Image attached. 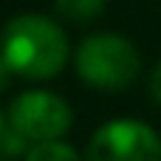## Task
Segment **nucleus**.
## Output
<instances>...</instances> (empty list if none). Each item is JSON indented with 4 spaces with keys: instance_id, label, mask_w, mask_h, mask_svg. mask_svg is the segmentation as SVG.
<instances>
[{
    "instance_id": "obj_1",
    "label": "nucleus",
    "mask_w": 161,
    "mask_h": 161,
    "mask_svg": "<svg viewBox=\"0 0 161 161\" xmlns=\"http://www.w3.org/2000/svg\"><path fill=\"white\" fill-rule=\"evenodd\" d=\"M3 57L8 68L28 79H51L68 59V40L57 23L40 14H23L6 25Z\"/></svg>"
},
{
    "instance_id": "obj_2",
    "label": "nucleus",
    "mask_w": 161,
    "mask_h": 161,
    "mask_svg": "<svg viewBox=\"0 0 161 161\" xmlns=\"http://www.w3.org/2000/svg\"><path fill=\"white\" fill-rule=\"evenodd\" d=\"M142 59L133 42L119 34H93L76 51L79 76L102 91H122L139 76Z\"/></svg>"
},
{
    "instance_id": "obj_3",
    "label": "nucleus",
    "mask_w": 161,
    "mask_h": 161,
    "mask_svg": "<svg viewBox=\"0 0 161 161\" xmlns=\"http://www.w3.org/2000/svg\"><path fill=\"white\" fill-rule=\"evenodd\" d=\"M91 161H161V142L147 125L116 119L96 130Z\"/></svg>"
},
{
    "instance_id": "obj_4",
    "label": "nucleus",
    "mask_w": 161,
    "mask_h": 161,
    "mask_svg": "<svg viewBox=\"0 0 161 161\" xmlns=\"http://www.w3.org/2000/svg\"><path fill=\"white\" fill-rule=\"evenodd\" d=\"M11 125L28 142H51L71 127V108L54 93L31 91L11 105Z\"/></svg>"
},
{
    "instance_id": "obj_5",
    "label": "nucleus",
    "mask_w": 161,
    "mask_h": 161,
    "mask_svg": "<svg viewBox=\"0 0 161 161\" xmlns=\"http://www.w3.org/2000/svg\"><path fill=\"white\" fill-rule=\"evenodd\" d=\"M25 161H82V158H79L76 150H71L68 144L51 139V142H37V144L28 150Z\"/></svg>"
},
{
    "instance_id": "obj_6",
    "label": "nucleus",
    "mask_w": 161,
    "mask_h": 161,
    "mask_svg": "<svg viewBox=\"0 0 161 161\" xmlns=\"http://www.w3.org/2000/svg\"><path fill=\"white\" fill-rule=\"evenodd\" d=\"M108 0H57V8L71 17V20H93L96 14H102Z\"/></svg>"
},
{
    "instance_id": "obj_7",
    "label": "nucleus",
    "mask_w": 161,
    "mask_h": 161,
    "mask_svg": "<svg viewBox=\"0 0 161 161\" xmlns=\"http://www.w3.org/2000/svg\"><path fill=\"white\" fill-rule=\"evenodd\" d=\"M25 136L11 125L8 130H3V136H0V153H6V156H20V153H25Z\"/></svg>"
},
{
    "instance_id": "obj_8",
    "label": "nucleus",
    "mask_w": 161,
    "mask_h": 161,
    "mask_svg": "<svg viewBox=\"0 0 161 161\" xmlns=\"http://www.w3.org/2000/svg\"><path fill=\"white\" fill-rule=\"evenodd\" d=\"M150 91H153V96L161 102V62L156 65V71H153V79H150Z\"/></svg>"
},
{
    "instance_id": "obj_9",
    "label": "nucleus",
    "mask_w": 161,
    "mask_h": 161,
    "mask_svg": "<svg viewBox=\"0 0 161 161\" xmlns=\"http://www.w3.org/2000/svg\"><path fill=\"white\" fill-rule=\"evenodd\" d=\"M8 62H6V57H3V51H0V91L6 88V82H8Z\"/></svg>"
},
{
    "instance_id": "obj_10",
    "label": "nucleus",
    "mask_w": 161,
    "mask_h": 161,
    "mask_svg": "<svg viewBox=\"0 0 161 161\" xmlns=\"http://www.w3.org/2000/svg\"><path fill=\"white\" fill-rule=\"evenodd\" d=\"M0 136H3V116H0Z\"/></svg>"
}]
</instances>
